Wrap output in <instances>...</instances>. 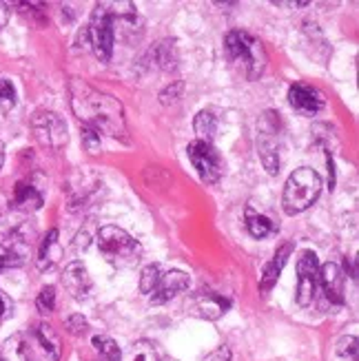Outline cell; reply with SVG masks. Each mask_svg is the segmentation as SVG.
<instances>
[{
	"instance_id": "6da1fadb",
	"label": "cell",
	"mask_w": 359,
	"mask_h": 361,
	"mask_svg": "<svg viewBox=\"0 0 359 361\" xmlns=\"http://www.w3.org/2000/svg\"><path fill=\"white\" fill-rule=\"evenodd\" d=\"M69 93L71 109L75 118L83 122V127L127 142V118H124V109L118 98L87 85L80 78H73L69 82Z\"/></svg>"
},
{
	"instance_id": "7a4b0ae2",
	"label": "cell",
	"mask_w": 359,
	"mask_h": 361,
	"mask_svg": "<svg viewBox=\"0 0 359 361\" xmlns=\"http://www.w3.org/2000/svg\"><path fill=\"white\" fill-rule=\"evenodd\" d=\"M224 51L233 67H236L246 80H257L267 69V49L264 44L246 31H231L224 38Z\"/></svg>"
},
{
	"instance_id": "3957f363",
	"label": "cell",
	"mask_w": 359,
	"mask_h": 361,
	"mask_svg": "<svg viewBox=\"0 0 359 361\" xmlns=\"http://www.w3.org/2000/svg\"><path fill=\"white\" fill-rule=\"evenodd\" d=\"M322 193V178L315 169L300 166L288 176L284 184L282 207L286 215H300L317 202Z\"/></svg>"
},
{
	"instance_id": "277c9868",
	"label": "cell",
	"mask_w": 359,
	"mask_h": 361,
	"mask_svg": "<svg viewBox=\"0 0 359 361\" xmlns=\"http://www.w3.org/2000/svg\"><path fill=\"white\" fill-rule=\"evenodd\" d=\"M98 248L102 257L116 269H131L142 257V246L120 226H102L98 231Z\"/></svg>"
},
{
	"instance_id": "5b68a950",
	"label": "cell",
	"mask_w": 359,
	"mask_h": 361,
	"mask_svg": "<svg viewBox=\"0 0 359 361\" xmlns=\"http://www.w3.org/2000/svg\"><path fill=\"white\" fill-rule=\"evenodd\" d=\"M282 135H279V118L275 111H267L257 122V155L264 164V169L271 176L279 173V164H282Z\"/></svg>"
},
{
	"instance_id": "8992f818",
	"label": "cell",
	"mask_w": 359,
	"mask_h": 361,
	"mask_svg": "<svg viewBox=\"0 0 359 361\" xmlns=\"http://www.w3.org/2000/svg\"><path fill=\"white\" fill-rule=\"evenodd\" d=\"M87 38L93 54L100 62H109L114 56V42H116V29L111 13H109L107 5H96L91 13V20L87 27Z\"/></svg>"
},
{
	"instance_id": "52a82bcc",
	"label": "cell",
	"mask_w": 359,
	"mask_h": 361,
	"mask_svg": "<svg viewBox=\"0 0 359 361\" xmlns=\"http://www.w3.org/2000/svg\"><path fill=\"white\" fill-rule=\"evenodd\" d=\"M186 153H189V160H191L193 169L197 171L202 182L205 184L220 182V178L224 173V160H222L220 151H217L213 145L195 140V142H191L189 147H186Z\"/></svg>"
},
{
	"instance_id": "ba28073f",
	"label": "cell",
	"mask_w": 359,
	"mask_h": 361,
	"mask_svg": "<svg viewBox=\"0 0 359 361\" xmlns=\"http://www.w3.org/2000/svg\"><path fill=\"white\" fill-rule=\"evenodd\" d=\"M31 131L42 147H49L54 151L67 145V124L54 111H36L31 118Z\"/></svg>"
},
{
	"instance_id": "9c48e42d",
	"label": "cell",
	"mask_w": 359,
	"mask_h": 361,
	"mask_svg": "<svg viewBox=\"0 0 359 361\" xmlns=\"http://www.w3.org/2000/svg\"><path fill=\"white\" fill-rule=\"evenodd\" d=\"M317 284H320V264L317 255L306 250L302 253L298 262V293H295V300H298L300 308H308L315 302L317 295Z\"/></svg>"
},
{
	"instance_id": "30bf717a",
	"label": "cell",
	"mask_w": 359,
	"mask_h": 361,
	"mask_svg": "<svg viewBox=\"0 0 359 361\" xmlns=\"http://www.w3.org/2000/svg\"><path fill=\"white\" fill-rule=\"evenodd\" d=\"M229 308H231V300H226V297L217 295L213 290H197L191 297V312L202 319L215 322V319L224 317Z\"/></svg>"
},
{
	"instance_id": "8fae6325",
	"label": "cell",
	"mask_w": 359,
	"mask_h": 361,
	"mask_svg": "<svg viewBox=\"0 0 359 361\" xmlns=\"http://www.w3.org/2000/svg\"><path fill=\"white\" fill-rule=\"evenodd\" d=\"M189 288V275L182 271H160L158 281L151 290V302L153 304H166L169 300H174L176 295Z\"/></svg>"
},
{
	"instance_id": "7c38bea8",
	"label": "cell",
	"mask_w": 359,
	"mask_h": 361,
	"mask_svg": "<svg viewBox=\"0 0 359 361\" xmlns=\"http://www.w3.org/2000/svg\"><path fill=\"white\" fill-rule=\"evenodd\" d=\"M288 104L298 114L315 116L317 111L324 109V96H322V91H317L315 87L304 85V82H295L288 89Z\"/></svg>"
},
{
	"instance_id": "4fadbf2b",
	"label": "cell",
	"mask_w": 359,
	"mask_h": 361,
	"mask_svg": "<svg viewBox=\"0 0 359 361\" xmlns=\"http://www.w3.org/2000/svg\"><path fill=\"white\" fill-rule=\"evenodd\" d=\"M62 284H65V288L71 293V297H75V300H87L91 288H93L91 275H89L87 266L83 262H71L65 266Z\"/></svg>"
},
{
	"instance_id": "5bb4252c",
	"label": "cell",
	"mask_w": 359,
	"mask_h": 361,
	"mask_svg": "<svg viewBox=\"0 0 359 361\" xmlns=\"http://www.w3.org/2000/svg\"><path fill=\"white\" fill-rule=\"evenodd\" d=\"M320 284H322L326 300L331 304L335 306L344 304V273H341V269L335 262L324 264L320 269Z\"/></svg>"
},
{
	"instance_id": "9a60e30c",
	"label": "cell",
	"mask_w": 359,
	"mask_h": 361,
	"mask_svg": "<svg viewBox=\"0 0 359 361\" xmlns=\"http://www.w3.org/2000/svg\"><path fill=\"white\" fill-rule=\"evenodd\" d=\"M293 253V244H284V246H279L277 248V253L273 255V259L264 266V273L260 277V288L264 293H269L273 286H275V281L279 279V275H282V269L286 266L288 257Z\"/></svg>"
},
{
	"instance_id": "2e32d148",
	"label": "cell",
	"mask_w": 359,
	"mask_h": 361,
	"mask_svg": "<svg viewBox=\"0 0 359 361\" xmlns=\"http://www.w3.org/2000/svg\"><path fill=\"white\" fill-rule=\"evenodd\" d=\"M42 193L34 184L29 182H18L13 188V200H11V207L16 211H23V213H34L42 207Z\"/></svg>"
},
{
	"instance_id": "e0dca14e",
	"label": "cell",
	"mask_w": 359,
	"mask_h": 361,
	"mask_svg": "<svg viewBox=\"0 0 359 361\" xmlns=\"http://www.w3.org/2000/svg\"><path fill=\"white\" fill-rule=\"evenodd\" d=\"M62 257V244H60V235L56 228H51L49 233L42 238L40 250H38V271H49L60 262Z\"/></svg>"
},
{
	"instance_id": "ac0fdd59",
	"label": "cell",
	"mask_w": 359,
	"mask_h": 361,
	"mask_svg": "<svg viewBox=\"0 0 359 361\" xmlns=\"http://www.w3.org/2000/svg\"><path fill=\"white\" fill-rule=\"evenodd\" d=\"M244 224H246V231L251 233L255 240H264L267 235L277 231V226L271 222L267 215L255 213L251 207H246V211H244Z\"/></svg>"
},
{
	"instance_id": "d6986e66",
	"label": "cell",
	"mask_w": 359,
	"mask_h": 361,
	"mask_svg": "<svg viewBox=\"0 0 359 361\" xmlns=\"http://www.w3.org/2000/svg\"><path fill=\"white\" fill-rule=\"evenodd\" d=\"M36 339H38V343L42 346L47 359H49V361H58L60 359V350H62L60 348V339H58L56 331H54L49 324L36 326Z\"/></svg>"
},
{
	"instance_id": "ffe728a7",
	"label": "cell",
	"mask_w": 359,
	"mask_h": 361,
	"mask_svg": "<svg viewBox=\"0 0 359 361\" xmlns=\"http://www.w3.org/2000/svg\"><path fill=\"white\" fill-rule=\"evenodd\" d=\"M195 133H197V140L200 142H209L213 145L215 140V133H217V127H220V122H217L215 114L211 111V109H205V111H200L195 116Z\"/></svg>"
},
{
	"instance_id": "44dd1931",
	"label": "cell",
	"mask_w": 359,
	"mask_h": 361,
	"mask_svg": "<svg viewBox=\"0 0 359 361\" xmlns=\"http://www.w3.org/2000/svg\"><path fill=\"white\" fill-rule=\"evenodd\" d=\"M122 361H160V355H158V348H155L153 341L140 339V341L131 343V348L122 357Z\"/></svg>"
},
{
	"instance_id": "7402d4cb",
	"label": "cell",
	"mask_w": 359,
	"mask_h": 361,
	"mask_svg": "<svg viewBox=\"0 0 359 361\" xmlns=\"http://www.w3.org/2000/svg\"><path fill=\"white\" fill-rule=\"evenodd\" d=\"M0 361H31V355H29V348L27 343L23 341V337H11L5 341V348H3V355H0Z\"/></svg>"
},
{
	"instance_id": "603a6c76",
	"label": "cell",
	"mask_w": 359,
	"mask_h": 361,
	"mask_svg": "<svg viewBox=\"0 0 359 361\" xmlns=\"http://www.w3.org/2000/svg\"><path fill=\"white\" fill-rule=\"evenodd\" d=\"M91 343H93V348H96V353L100 355V361H122V353L111 337L96 335L91 339Z\"/></svg>"
},
{
	"instance_id": "cb8c5ba5",
	"label": "cell",
	"mask_w": 359,
	"mask_h": 361,
	"mask_svg": "<svg viewBox=\"0 0 359 361\" xmlns=\"http://www.w3.org/2000/svg\"><path fill=\"white\" fill-rule=\"evenodd\" d=\"M27 253H23L20 248L16 246H3L0 244V271L3 269H11V266H20L25 264Z\"/></svg>"
},
{
	"instance_id": "d4e9b609",
	"label": "cell",
	"mask_w": 359,
	"mask_h": 361,
	"mask_svg": "<svg viewBox=\"0 0 359 361\" xmlns=\"http://www.w3.org/2000/svg\"><path fill=\"white\" fill-rule=\"evenodd\" d=\"M13 106H16V89L11 80L3 78L0 80V114H9Z\"/></svg>"
},
{
	"instance_id": "484cf974",
	"label": "cell",
	"mask_w": 359,
	"mask_h": 361,
	"mask_svg": "<svg viewBox=\"0 0 359 361\" xmlns=\"http://www.w3.org/2000/svg\"><path fill=\"white\" fill-rule=\"evenodd\" d=\"M36 308L42 312V315H49L56 308V288L54 286H44L38 297H36Z\"/></svg>"
},
{
	"instance_id": "4316f807",
	"label": "cell",
	"mask_w": 359,
	"mask_h": 361,
	"mask_svg": "<svg viewBox=\"0 0 359 361\" xmlns=\"http://www.w3.org/2000/svg\"><path fill=\"white\" fill-rule=\"evenodd\" d=\"M160 266L158 264H149L145 266V271L142 275H140V290H142L145 295H151L153 286H155V281H158V275H160Z\"/></svg>"
},
{
	"instance_id": "83f0119b",
	"label": "cell",
	"mask_w": 359,
	"mask_h": 361,
	"mask_svg": "<svg viewBox=\"0 0 359 361\" xmlns=\"http://www.w3.org/2000/svg\"><path fill=\"white\" fill-rule=\"evenodd\" d=\"M337 353H339V357H344V359L351 357V361H357V337L351 335V337L339 339Z\"/></svg>"
},
{
	"instance_id": "f1b7e54d",
	"label": "cell",
	"mask_w": 359,
	"mask_h": 361,
	"mask_svg": "<svg viewBox=\"0 0 359 361\" xmlns=\"http://www.w3.org/2000/svg\"><path fill=\"white\" fill-rule=\"evenodd\" d=\"M182 89H184V85L178 80V82H174L171 87H166L162 93H160V102L162 104H171V102H176L180 96H182Z\"/></svg>"
},
{
	"instance_id": "f546056e",
	"label": "cell",
	"mask_w": 359,
	"mask_h": 361,
	"mask_svg": "<svg viewBox=\"0 0 359 361\" xmlns=\"http://www.w3.org/2000/svg\"><path fill=\"white\" fill-rule=\"evenodd\" d=\"M87 328H89V322L83 317V315H71L67 319V331L71 335H85L87 333Z\"/></svg>"
},
{
	"instance_id": "4dcf8cb0",
	"label": "cell",
	"mask_w": 359,
	"mask_h": 361,
	"mask_svg": "<svg viewBox=\"0 0 359 361\" xmlns=\"http://www.w3.org/2000/svg\"><path fill=\"white\" fill-rule=\"evenodd\" d=\"M83 140H85V147L89 153H98L100 149V133H96L89 127H83Z\"/></svg>"
},
{
	"instance_id": "1f68e13d",
	"label": "cell",
	"mask_w": 359,
	"mask_h": 361,
	"mask_svg": "<svg viewBox=\"0 0 359 361\" xmlns=\"http://www.w3.org/2000/svg\"><path fill=\"white\" fill-rule=\"evenodd\" d=\"M211 361H231V348L229 346H220L211 355Z\"/></svg>"
},
{
	"instance_id": "d6a6232c",
	"label": "cell",
	"mask_w": 359,
	"mask_h": 361,
	"mask_svg": "<svg viewBox=\"0 0 359 361\" xmlns=\"http://www.w3.org/2000/svg\"><path fill=\"white\" fill-rule=\"evenodd\" d=\"M9 310H11V300L3 290H0V317H7Z\"/></svg>"
},
{
	"instance_id": "836d02e7",
	"label": "cell",
	"mask_w": 359,
	"mask_h": 361,
	"mask_svg": "<svg viewBox=\"0 0 359 361\" xmlns=\"http://www.w3.org/2000/svg\"><path fill=\"white\" fill-rule=\"evenodd\" d=\"M7 23V7L0 5V27H3Z\"/></svg>"
},
{
	"instance_id": "e575fe53",
	"label": "cell",
	"mask_w": 359,
	"mask_h": 361,
	"mask_svg": "<svg viewBox=\"0 0 359 361\" xmlns=\"http://www.w3.org/2000/svg\"><path fill=\"white\" fill-rule=\"evenodd\" d=\"M3 162H5V145L0 142V169H3Z\"/></svg>"
}]
</instances>
